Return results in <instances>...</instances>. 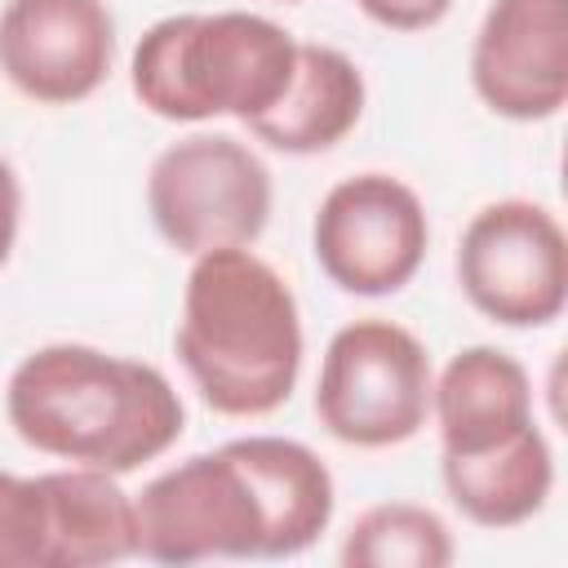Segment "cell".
<instances>
[{"mask_svg": "<svg viewBox=\"0 0 568 568\" xmlns=\"http://www.w3.org/2000/svg\"><path fill=\"white\" fill-rule=\"evenodd\" d=\"M4 413L27 448L115 479L169 453L186 422L160 368L80 342L31 351L9 373Z\"/></svg>", "mask_w": 568, "mask_h": 568, "instance_id": "1", "label": "cell"}, {"mask_svg": "<svg viewBox=\"0 0 568 568\" xmlns=\"http://www.w3.org/2000/svg\"><path fill=\"white\" fill-rule=\"evenodd\" d=\"M173 346L213 413L266 417L302 373L297 297L253 248L200 253L182 288Z\"/></svg>", "mask_w": 568, "mask_h": 568, "instance_id": "2", "label": "cell"}, {"mask_svg": "<svg viewBox=\"0 0 568 568\" xmlns=\"http://www.w3.org/2000/svg\"><path fill=\"white\" fill-rule=\"evenodd\" d=\"M293 62L297 40L262 13H173L138 40L129 84L160 120L200 124L235 115L248 124L280 102Z\"/></svg>", "mask_w": 568, "mask_h": 568, "instance_id": "3", "label": "cell"}, {"mask_svg": "<svg viewBox=\"0 0 568 568\" xmlns=\"http://www.w3.org/2000/svg\"><path fill=\"white\" fill-rule=\"evenodd\" d=\"M430 355L395 320H355L333 333L320 382L315 417L351 448H390L413 439L430 417Z\"/></svg>", "mask_w": 568, "mask_h": 568, "instance_id": "4", "label": "cell"}, {"mask_svg": "<svg viewBox=\"0 0 568 568\" xmlns=\"http://www.w3.org/2000/svg\"><path fill=\"white\" fill-rule=\"evenodd\" d=\"M146 209L169 248H248L271 222V169L231 133H191L146 173Z\"/></svg>", "mask_w": 568, "mask_h": 568, "instance_id": "5", "label": "cell"}, {"mask_svg": "<svg viewBox=\"0 0 568 568\" xmlns=\"http://www.w3.org/2000/svg\"><path fill=\"white\" fill-rule=\"evenodd\" d=\"M138 555L151 564L266 559V510L244 466L222 444L155 475L138 497Z\"/></svg>", "mask_w": 568, "mask_h": 568, "instance_id": "6", "label": "cell"}, {"mask_svg": "<svg viewBox=\"0 0 568 568\" xmlns=\"http://www.w3.org/2000/svg\"><path fill=\"white\" fill-rule=\"evenodd\" d=\"M457 284L501 328H541L568 302V240L559 217L532 200L484 204L457 244Z\"/></svg>", "mask_w": 568, "mask_h": 568, "instance_id": "7", "label": "cell"}, {"mask_svg": "<svg viewBox=\"0 0 568 568\" xmlns=\"http://www.w3.org/2000/svg\"><path fill=\"white\" fill-rule=\"evenodd\" d=\"M430 222L417 191L390 173L342 178L315 213V262L355 297L399 293L426 257Z\"/></svg>", "mask_w": 568, "mask_h": 568, "instance_id": "8", "label": "cell"}, {"mask_svg": "<svg viewBox=\"0 0 568 568\" xmlns=\"http://www.w3.org/2000/svg\"><path fill=\"white\" fill-rule=\"evenodd\" d=\"M111 58L115 18L106 0H9L0 13V71L40 106L98 93Z\"/></svg>", "mask_w": 568, "mask_h": 568, "instance_id": "9", "label": "cell"}, {"mask_svg": "<svg viewBox=\"0 0 568 568\" xmlns=\"http://www.w3.org/2000/svg\"><path fill=\"white\" fill-rule=\"evenodd\" d=\"M470 84L493 115H559L568 102V0H493L470 49Z\"/></svg>", "mask_w": 568, "mask_h": 568, "instance_id": "10", "label": "cell"}, {"mask_svg": "<svg viewBox=\"0 0 568 568\" xmlns=\"http://www.w3.org/2000/svg\"><path fill=\"white\" fill-rule=\"evenodd\" d=\"M430 413L444 453H479L524 430L532 417L528 368L497 346L457 351L430 386Z\"/></svg>", "mask_w": 568, "mask_h": 568, "instance_id": "11", "label": "cell"}, {"mask_svg": "<svg viewBox=\"0 0 568 568\" xmlns=\"http://www.w3.org/2000/svg\"><path fill=\"white\" fill-rule=\"evenodd\" d=\"M364 115V75L333 44H297L293 80L248 133L284 155H320L337 146Z\"/></svg>", "mask_w": 568, "mask_h": 568, "instance_id": "12", "label": "cell"}, {"mask_svg": "<svg viewBox=\"0 0 568 568\" xmlns=\"http://www.w3.org/2000/svg\"><path fill=\"white\" fill-rule=\"evenodd\" d=\"M444 493L448 501L479 528H515L528 524L550 488H555V457L537 422L497 439L479 453H444Z\"/></svg>", "mask_w": 568, "mask_h": 568, "instance_id": "13", "label": "cell"}, {"mask_svg": "<svg viewBox=\"0 0 568 568\" xmlns=\"http://www.w3.org/2000/svg\"><path fill=\"white\" fill-rule=\"evenodd\" d=\"M231 457L253 479L262 510H266V559L302 555L320 541V532L333 519V475L297 439L284 435H248L226 444Z\"/></svg>", "mask_w": 568, "mask_h": 568, "instance_id": "14", "label": "cell"}, {"mask_svg": "<svg viewBox=\"0 0 568 568\" xmlns=\"http://www.w3.org/2000/svg\"><path fill=\"white\" fill-rule=\"evenodd\" d=\"M49 501V568H102L138 555L133 497L106 470H44Z\"/></svg>", "mask_w": 568, "mask_h": 568, "instance_id": "15", "label": "cell"}, {"mask_svg": "<svg viewBox=\"0 0 568 568\" xmlns=\"http://www.w3.org/2000/svg\"><path fill=\"white\" fill-rule=\"evenodd\" d=\"M457 546L448 524L417 501H382L368 506L342 541L346 568H444Z\"/></svg>", "mask_w": 568, "mask_h": 568, "instance_id": "16", "label": "cell"}, {"mask_svg": "<svg viewBox=\"0 0 568 568\" xmlns=\"http://www.w3.org/2000/svg\"><path fill=\"white\" fill-rule=\"evenodd\" d=\"M0 568H49V501L40 475L0 470Z\"/></svg>", "mask_w": 568, "mask_h": 568, "instance_id": "17", "label": "cell"}, {"mask_svg": "<svg viewBox=\"0 0 568 568\" xmlns=\"http://www.w3.org/2000/svg\"><path fill=\"white\" fill-rule=\"evenodd\" d=\"M377 27H390V31H426L435 27L453 0H355Z\"/></svg>", "mask_w": 568, "mask_h": 568, "instance_id": "18", "label": "cell"}, {"mask_svg": "<svg viewBox=\"0 0 568 568\" xmlns=\"http://www.w3.org/2000/svg\"><path fill=\"white\" fill-rule=\"evenodd\" d=\"M18 213H22V191H18V178H13L9 160L0 155V266H4L9 253H13V240H18Z\"/></svg>", "mask_w": 568, "mask_h": 568, "instance_id": "19", "label": "cell"}]
</instances>
